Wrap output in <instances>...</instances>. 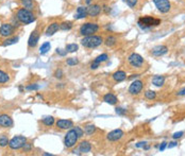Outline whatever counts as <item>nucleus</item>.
I'll return each instance as SVG.
<instances>
[{
  "label": "nucleus",
  "instance_id": "obj_1",
  "mask_svg": "<svg viewBox=\"0 0 185 156\" xmlns=\"http://www.w3.org/2000/svg\"><path fill=\"white\" fill-rule=\"evenodd\" d=\"M16 19L18 20L20 23H24V25H29L32 23L36 20V17L33 14L30 10H27L25 7H21L18 11L16 12Z\"/></svg>",
  "mask_w": 185,
  "mask_h": 156
},
{
  "label": "nucleus",
  "instance_id": "obj_2",
  "mask_svg": "<svg viewBox=\"0 0 185 156\" xmlns=\"http://www.w3.org/2000/svg\"><path fill=\"white\" fill-rule=\"evenodd\" d=\"M104 40L102 38V36L99 35H89V36H84L81 40V45L85 48H97V47L101 46L103 44Z\"/></svg>",
  "mask_w": 185,
  "mask_h": 156
},
{
  "label": "nucleus",
  "instance_id": "obj_3",
  "mask_svg": "<svg viewBox=\"0 0 185 156\" xmlns=\"http://www.w3.org/2000/svg\"><path fill=\"white\" fill-rule=\"evenodd\" d=\"M138 27L142 30H149L152 27H156V26L161 25V19L154 18L151 16H144L138 19Z\"/></svg>",
  "mask_w": 185,
  "mask_h": 156
},
{
  "label": "nucleus",
  "instance_id": "obj_4",
  "mask_svg": "<svg viewBox=\"0 0 185 156\" xmlns=\"http://www.w3.org/2000/svg\"><path fill=\"white\" fill-rule=\"evenodd\" d=\"M78 139L79 136L77 134L76 130H74V127H71V129H69L67 134L65 135V137H64V144H65V147L67 149H71L78 142Z\"/></svg>",
  "mask_w": 185,
  "mask_h": 156
},
{
  "label": "nucleus",
  "instance_id": "obj_5",
  "mask_svg": "<svg viewBox=\"0 0 185 156\" xmlns=\"http://www.w3.org/2000/svg\"><path fill=\"white\" fill-rule=\"evenodd\" d=\"M99 30V26L95 22H85L80 27V34L82 36L94 35Z\"/></svg>",
  "mask_w": 185,
  "mask_h": 156
},
{
  "label": "nucleus",
  "instance_id": "obj_6",
  "mask_svg": "<svg viewBox=\"0 0 185 156\" xmlns=\"http://www.w3.org/2000/svg\"><path fill=\"white\" fill-rule=\"evenodd\" d=\"M27 142V138L25 136H14L13 138L9 141V147L12 150H19L22 149V147L25 145V144Z\"/></svg>",
  "mask_w": 185,
  "mask_h": 156
},
{
  "label": "nucleus",
  "instance_id": "obj_7",
  "mask_svg": "<svg viewBox=\"0 0 185 156\" xmlns=\"http://www.w3.org/2000/svg\"><path fill=\"white\" fill-rule=\"evenodd\" d=\"M153 3L161 13H168L171 9V3L169 0H153Z\"/></svg>",
  "mask_w": 185,
  "mask_h": 156
},
{
  "label": "nucleus",
  "instance_id": "obj_8",
  "mask_svg": "<svg viewBox=\"0 0 185 156\" xmlns=\"http://www.w3.org/2000/svg\"><path fill=\"white\" fill-rule=\"evenodd\" d=\"M128 62L132 67L135 68H140L144 64V59L142 58V55H140L138 53H132L128 59Z\"/></svg>",
  "mask_w": 185,
  "mask_h": 156
},
{
  "label": "nucleus",
  "instance_id": "obj_9",
  "mask_svg": "<svg viewBox=\"0 0 185 156\" xmlns=\"http://www.w3.org/2000/svg\"><path fill=\"white\" fill-rule=\"evenodd\" d=\"M15 27L11 23H2L0 27V35L2 37H10L14 34Z\"/></svg>",
  "mask_w": 185,
  "mask_h": 156
},
{
  "label": "nucleus",
  "instance_id": "obj_10",
  "mask_svg": "<svg viewBox=\"0 0 185 156\" xmlns=\"http://www.w3.org/2000/svg\"><path fill=\"white\" fill-rule=\"evenodd\" d=\"M40 28H36L34 31H32V33L29 36V40H28V46L30 48H34L36 47V45L38 44V40H40Z\"/></svg>",
  "mask_w": 185,
  "mask_h": 156
},
{
  "label": "nucleus",
  "instance_id": "obj_11",
  "mask_svg": "<svg viewBox=\"0 0 185 156\" xmlns=\"http://www.w3.org/2000/svg\"><path fill=\"white\" fill-rule=\"evenodd\" d=\"M143 88H144L143 81H140V80H135V81H133L132 83H131V85L129 87V93L130 95L136 96L142 92Z\"/></svg>",
  "mask_w": 185,
  "mask_h": 156
},
{
  "label": "nucleus",
  "instance_id": "obj_12",
  "mask_svg": "<svg viewBox=\"0 0 185 156\" xmlns=\"http://www.w3.org/2000/svg\"><path fill=\"white\" fill-rule=\"evenodd\" d=\"M123 133L122 130L120 129H117V130H113L112 132H110L109 134H107V138L109 141H118V140H120L123 137Z\"/></svg>",
  "mask_w": 185,
  "mask_h": 156
},
{
  "label": "nucleus",
  "instance_id": "obj_13",
  "mask_svg": "<svg viewBox=\"0 0 185 156\" xmlns=\"http://www.w3.org/2000/svg\"><path fill=\"white\" fill-rule=\"evenodd\" d=\"M102 11V7L99 4H89L87 7V16L91 17H97Z\"/></svg>",
  "mask_w": 185,
  "mask_h": 156
},
{
  "label": "nucleus",
  "instance_id": "obj_14",
  "mask_svg": "<svg viewBox=\"0 0 185 156\" xmlns=\"http://www.w3.org/2000/svg\"><path fill=\"white\" fill-rule=\"evenodd\" d=\"M168 52V47L164 46V45H160V46H155L154 48H152L151 50V54L153 56H162L164 54H166Z\"/></svg>",
  "mask_w": 185,
  "mask_h": 156
},
{
  "label": "nucleus",
  "instance_id": "obj_15",
  "mask_svg": "<svg viewBox=\"0 0 185 156\" xmlns=\"http://www.w3.org/2000/svg\"><path fill=\"white\" fill-rule=\"evenodd\" d=\"M14 122H13V119L10 117L9 115H0V126L2 127H11L13 126Z\"/></svg>",
  "mask_w": 185,
  "mask_h": 156
},
{
  "label": "nucleus",
  "instance_id": "obj_16",
  "mask_svg": "<svg viewBox=\"0 0 185 156\" xmlns=\"http://www.w3.org/2000/svg\"><path fill=\"white\" fill-rule=\"evenodd\" d=\"M56 126L61 130H69L74 127V122L71 120H67V119H60L56 121Z\"/></svg>",
  "mask_w": 185,
  "mask_h": 156
},
{
  "label": "nucleus",
  "instance_id": "obj_17",
  "mask_svg": "<svg viewBox=\"0 0 185 156\" xmlns=\"http://www.w3.org/2000/svg\"><path fill=\"white\" fill-rule=\"evenodd\" d=\"M74 19L79 20V19H83V18L87 17V7H79L76 11V14H74Z\"/></svg>",
  "mask_w": 185,
  "mask_h": 156
},
{
  "label": "nucleus",
  "instance_id": "obj_18",
  "mask_svg": "<svg viewBox=\"0 0 185 156\" xmlns=\"http://www.w3.org/2000/svg\"><path fill=\"white\" fill-rule=\"evenodd\" d=\"M59 30H60V23L59 22H52L51 25L48 26L45 34L47 36H52L53 34H55Z\"/></svg>",
  "mask_w": 185,
  "mask_h": 156
},
{
  "label": "nucleus",
  "instance_id": "obj_19",
  "mask_svg": "<svg viewBox=\"0 0 185 156\" xmlns=\"http://www.w3.org/2000/svg\"><path fill=\"white\" fill-rule=\"evenodd\" d=\"M112 77H113V79H114V81L122 82V81H125V80L127 79V73H126L123 70H118V71L113 73Z\"/></svg>",
  "mask_w": 185,
  "mask_h": 156
},
{
  "label": "nucleus",
  "instance_id": "obj_20",
  "mask_svg": "<svg viewBox=\"0 0 185 156\" xmlns=\"http://www.w3.org/2000/svg\"><path fill=\"white\" fill-rule=\"evenodd\" d=\"M103 101L105 103L110 104V105H115L118 102V99L115 95L113 93H107V95L103 97Z\"/></svg>",
  "mask_w": 185,
  "mask_h": 156
},
{
  "label": "nucleus",
  "instance_id": "obj_21",
  "mask_svg": "<svg viewBox=\"0 0 185 156\" xmlns=\"http://www.w3.org/2000/svg\"><path fill=\"white\" fill-rule=\"evenodd\" d=\"M165 83V77L164 75H154L152 79V84L156 87H161Z\"/></svg>",
  "mask_w": 185,
  "mask_h": 156
},
{
  "label": "nucleus",
  "instance_id": "obj_22",
  "mask_svg": "<svg viewBox=\"0 0 185 156\" xmlns=\"http://www.w3.org/2000/svg\"><path fill=\"white\" fill-rule=\"evenodd\" d=\"M92 150V144H89L88 141H86V140H84V141H82L80 144H79V151H80L81 153H88L91 152Z\"/></svg>",
  "mask_w": 185,
  "mask_h": 156
},
{
  "label": "nucleus",
  "instance_id": "obj_23",
  "mask_svg": "<svg viewBox=\"0 0 185 156\" xmlns=\"http://www.w3.org/2000/svg\"><path fill=\"white\" fill-rule=\"evenodd\" d=\"M104 45L107 46V47H113L115 45V44L117 43V38L115 37L114 35H109L107 38L104 40Z\"/></svg>",
  "mask_w": 185,
  "mask_h": 156
},
{
  "label": "nucleus",
  "instance_id": "obj_24",
  "mask_svg": "<svg viewBox=\"0 0 185 156\" xmlns=\"http://www.w3.org/2000/svg\"><path fill=\"white\" fill-rule=\"evenodd\" d=\"M20 3H21L22 7L27 10L32 11L34 9V3H33V0H20Z\"/></svg>",
  "mask_w": 185,
  "mask_h": 156
},
{
  "label": "nucleus",
  "instance_id": "obj_25",
  "mask_svg": "<svg viewBox=\"0 0 185 156\" xmlns=\"http://www.w3.org/2000/svg\"><path fill=\"white\" fill-rule=\"evenodd\" d=\"M18 36H13V37H9L7 38L6 40L2 43V46L3 47H7V46H11V45H14V44H16L17 41H18Z\"/></svg>",
  "mask_w": 185,
  "mask_h": 156
},
{
  "label": "nucleus",
  "instance_id": "obj_26",
  "mask_svg": "<svg viewBox=\"0 0 185 156\" xmlns=\"http://www.w3.org/2000/svg\"><path fill=\"white\" fill-rule=\"evenodd\" d=\"M96 126L94 124H87V125L84 127V134L87 135V136H91L96 132Z\"/></svg>",
  "mask_w": 185,
  "mask_h": 156
},
{
  "label": "nucleus",
  "instance_id": "obj_27",
  "mask_svg": "<svg viewBox=\"0 0 185 156\" xmlns=\"http://www.w3.org/2000/svg\"><path fill=\"white\" fill-rule=\"evenodd\" d=\"M50 48H51L50 43H49V41H46V43H44L43 45L40 46V53L42 54V55H44V54H46L48 51L50 50Z\"/></svg>",
  "mask_w": 185,
  "mask_h": 156
},
{
  "label": "nucleus",
  "instance_id": "obj_28",
  "mask_svg": "<svg viewBox=\"0 0 185 156\" xmlns=\"http://www.w3.org/2000/svg\"><path fill=\"white\" fill-rule=\"evenodd\" d=\"M73 22L71 21H64V22H62L60 23V30L62 31H69L73 28Z\"/></svg>",
  "mask_w": 185,
  "mask_h": 156
},
{
  "label": "nucleus",
  "instance_id": "obj_29",
  "mask_svg": "<svg viewBox=\"0 0 185 156\" xmlns=\"http://www.w3.org/2000/svg\"><path fill=\"white\" fill-rule=\"evenodd\" d=\"M65 49H66V51L69 52V53H74V52L78 51L79 46L77 45V44H67Z\"/></svg>",
  "mask_w": 185,
  "mask_h": 156
},
{
  "label": "nucleus",
  "instance_id": "obj_30",
  "mask_svg": "<svg viewBox=\"0 0 185 156\" xmlns=\"http://www.w3.org/2000/svg\"><path fill=\"white\" fill-rule=\"evenodd\" d=\"M42 122L45 124V125L51 126V125H53V123H55V118H53L52 116H47V117H45V118L43 119Z\"/></svg>",
  "mask_w": 185,
  "mask_h": 156
},
{
  "label": "nucleus",
  "instance_id": "obj_31",
  "mask_svg": "<svg viewBox=\"0 0 185 156\" xmlns=\"http://www.w3.org/2000/svg\"><path fill=\"white\" fill-rule=\"evenodd\" d=\"M10 81V77L4 71L0 70V83H7Z\"/></svg>",
  "mask_w": 185,
  "mask_h": 156
},
{
  "label": "nucleus",
  "instance_id": "obj_32",
  "mask_svg": "<svg viewBox=\"0 0 185 156\" xmlns=\"http://www.w3.org/2000/svg\"><path fill=\"white\" fill-rule=\"evenodd\" d=\"M107 59H109V55H107V53H102V54H100L99 56H97L94 61H96V62H98V63L101 64V63H103V62L107 61Z\"/></svg>",
  "mask_w": 185,
  "mask_h": 156
},
{
  "label": "nucleus",
  "instance_id": "obj_33",
  "mask_svg": "<svg viewBox=\"0 0 185 156\" xmlns=\"http://www.w3.org/2000/svg\"><path fill=\"white\" fill-rule=\"evenodd\" d=\"M145 97L146 99H148V100H154V99L156 98V92H153V90H147V92H145Z\"/></svg>",
  "mask_w": 185,
  "mask_h": 156
},
{
  "label": "nucleus",
  "instance_id": "obj_34",
  "mask_svg": "<svg viewBox=\"0 0 185 156\" xmlns=\"http://www.w3.org/2000/svg\"><path fill=\"white\" fill-rule=\"evenodd\" d=\"M9 141L10 140L7 139V137L6 135H1V136H0V147H2V148L7 147V145L9 144Z\"/></svg>",
  "mask_w": 185,
  "mask_h": 156
},
{
  "label": "nucleus",
  "instance_id": "obj_35",
  "mask_svg": "<svg viewBox=\"0 0 185 156\" xmlns=\"http://www.w3.org/2000/svg\"><path fill=\"white\" fill-rule=\"evenodd\" d=\"M66 63H67L68 66H76V65L79 64V59L76 58H70V59H67Z\"/></svg>",
  "mask_w": 185,
  "mask_h": 156
},
{
  "label": "nucleus",
  "instance_id": "obj_36",
  "mask_svg": "<svg viewBox=\"0 0 185 156\" xmlns=\"http://www.w3.org/2000/svg\"><path fill=\"white\" fill-rule=\"evenodd\" d=\"M115 111H116L117 115L123 116V115H126V113H127V110H125V108H122V107H117Z\"/></svg>",
  "mask_w": 185,
  "mask_h": 156
},
{
  "label": "nucleus",
  "instance_id": "obj_37",
  "mask_svg": "<svg viewBox=\"0 0 185 156\" xmlns=\"http://www.w3.org/2000/svg\"><path fill=\"white\" fill-rule=\"evenodd\" d=\"M26 89L27 90H37V89H40V86H38L37 84H31V85H28V86L26 87Z\"/></svg>",
  "mask_w": 185,
  "mask_h": 156
},
{
  "label": "nucleus",
  "instance_id": "obj_38",
  "mask_svg": "<svg viewBox=\"0 0 185 156\" xmlns=\"http://www.w3.org/2000/svg\"><path fill=\"white\" fill-rule=\"evenodd\" d=\"M74 130H76V132H77V134H78L79 138L84 135V130H82L80 126H76V127H74Z\"/></svg>",
  "mask_w": 185,
  "mask_h": 156
},
{
  "label": "nucleus",
  "instance_id": "obj_39",
  "mask_svg": "<svg viewBox=\"0 0 185 156\" xmlns=\"http://www.w3.org/2000/svg\"><path fill=\"white\" fill-rule=\"evenodd\" d=\"M137 2H138V0H127V3H128V6H129L130 7H136V4H137Z\"/></svg>",
  "mask_w": 185,
  "mask_h": 156
},
{
  "label": "nucleus",
  "instance_id": "obj_40",
  "mask_svg": "<svg viewBox=\"0 0 185 156\" xmlns=\"http://www.w3.org/2000/svg\"><path fill=\"white\" fill-rule=\"evenodd\" d=\"M55 77L56 78V79H62V78H63V71H62V69H56L55 70Z\"/></svg>",
  "mask_w": 185,
  "mask_h": 156
},
{
  "label": "nucleus",
  "instance_id": "obj_41",
  "mask_svg": "<svg viewBox=\"0 0 185 156\" xmlns=\"http://www.w3.org/2000/svg\"><path fill=\"white\" fill-rule=\"evenodd\" d=\"M56 53H58L59 55H61V56H65L66 54H67V51H66V49L64 50V49L58 48V49H56Z\"/></svg>",
  "mask_w": 185,
  "mask_h": 156
},
{
  "label": "nucleus",
  "instance_id": "obj_42",
  "mask_svg": "<svg viewBox=\"0 0 185 156\" xmlns=\"http://www.w3.org/2000/svg\"><path fill=\"white\" fill-rule=\"evenodd\" d=\"M22 149H24L25 152H30L31 149H32V144H29V142H26L25 145L22 147Z\"/></svg>",
  "mask_w": 185,
  "mask_h": 156
},
{
  "label": "nucleus",
  "instance_id": "obj_43",
  "mask_svg": "<svg viewBox=\"0 0 185 156\" xmlns=\"http://www.w3.org/2000/svg\"><path fill=\"white\" fill-rule=\"evenodd\" d=\"M183 135H184V132H177V133H174L173 135V139H179V138H181Z\"/></svg>",
  "mask_w": 185,
  "mask_h": 156
},
{
  "label": "nucleus",
  "instance_id": "obj_44",
  "mask_svg": "<svg viewBox=\"0 0 185 156\" xmlns=\"http://www.w3.org/2000/svg\"><path fill=\"white\" fill-rule=\"evenodd\" d=\"M166 148H167V142H166V141H163V142L161 144L160 147H159V150H160L161 152H163V151L165 150Z\"/></svg>",
  "mask_w": 185,
  "mask_h": 156
},
{
  "label": "nucleus",
  "instance_id": "obj_45",
  "mask_svg": "<svg viewBox=\"0 0 185 156\" xmlns=\"http://www.w3.org/2000/svg\"><path fill=\"white\" fill-rule=\"evenodd\" d=\"M99 66H100V63H98V62H96V61H94V62H93V63L91 64V68H92V69H97Z\"/></svg>",
  "mask_w": 185,
  "mask_h": 156
},
{
  "label": "nucleus",
  "instance_id": "obj_46",
  "mask_svg": "<svg viewBox=\"0 0 185 156\" xmlns=\"http://www.w3.org/2000/svg\"><path fill=\"white\" fill-rule=\"evenodd\" d=\"M177 145H178V142L171 141V142H169V144H167V148H168V149H171V148H174V147H177Z\"/></svg>",
  "mask_w": 185,
  "mask_h": 156
},
{
  "label": "nucleus",
  "instance_id": "obj_47",
  "mask_svg": "<svg viewBox=\"0 0 185 156\" xmlns=\"http://www.w3.org/2000/svg\"><path fill=\"white\" fill-rule=\"evenodd\" d=\"M177 95H178V96H185V87L182 88L181 90H179V92H177Z\"/></svg>",
  "mask_w": 185,
  "mask_h": 156
},
{
  "label": "nucleus",
  "instance_id": "obj_48",
  "mask_svg": "<svg viewBox=\"0 0 185 156\" xmlns=\"http://www.w3.org/2000/svg\"><path fill=\"white\" fill-rule=\"evenodd\" d=\"M146 144H147V142H145V141H142V142H138V144H136V148H143L144 145H145Z\"/></svg>",
  "mask_w": 185,
  "mask_h": 156
},
{
  "label": "nucleus",
  "instance_id": "obj_49",
  "mask_svg": "<svg viewBox=\"0 0 185 156\" xmlns=\"http://www.w3.org/2000/svg\"><path fill=\"white\" fill-rule=\"evenodd\" d=\"M102 10H103L105 13H110V12H111V9H110L109 7H107V6H104L103 7H102Z\"/></svg>",
  "mask_w": 185,
  "mask_h": 156
},
{
  "label": "nucleus",
  "instance_id": "obj_50",
  "mask_svg": "<svg viewBox=\"0 0 185 156\" xmlns=\"http://www.w3.org/2000/svg\"><path fill=\"white\" fill-rule=\"evenodd\" d=\"M140 77V74H132L131 77H129V80H134V79H137V78Z\"/></svg>",
  "mask_w": 185,
  "mask_h": 156
},
{
  "label": "nucleus",
  "instance_id": "obj_51",
  "mask_svg": "<svg viewBox=\"0 0 185 156\" xmlns=\"http://www.w3.org/2000/svg\"><path fill=\"white\" fill-rule=\"evenodd\" d=\"M143 149L147 151V150H149V149H150V147H149V145H148L147 144H145V145H144V147H143Z\"/></svg>",
  "mask_w": 185,
  "mask_h": 156
},
{
  "label": "nucleus",
  "instance_id": "obj_52",
  "mask_svg": "<svg viewBox=\"0 0 185 156\" xmlns=\"http://www.w3.org/2000/svg\"><path fill=\"white\" fill-rule=\"evenodd\" d=\"M92 1H93V0H85V3L89 6V4H92Z\"/></svg>",
  "mask_w": 185,
  "mask_h": 156
},
{
  "label": "nucleus",
  "instance_id": "obj_53",
  "mask_svg": "<svg viewBox=\"0 0 185 156\" xmlns=\"http://www.w3.org/2000/svg\"><path fill=\"white\" fill-rule=\"evenodd\" d=\"M44 155L45 156H52V154H49V153H44Z\"/></svg>",
  "mask_w": 185,
  "mask_h": 156
},
{
  "label": "nucleus",
  "instance_id": "obj_54",
  "mask_svg": "<svg viewBox=\"0 0 185 156\" xmlns=\"http://www.w3.org/2000/svg\"><path fill=\"white\" fill-rule=\"evenodd\" d=\"M22 90H24V87H22V86H19V92H22Z\"/></svg>",
  "mask_w": 185,
  "mask_h": 156
}]
</instances>
